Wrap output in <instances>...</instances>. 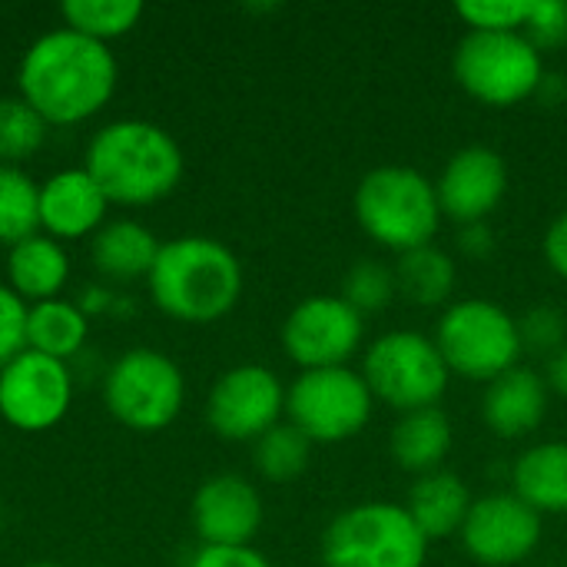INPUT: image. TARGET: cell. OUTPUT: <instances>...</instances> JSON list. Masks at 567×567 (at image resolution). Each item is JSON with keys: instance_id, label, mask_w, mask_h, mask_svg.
<instances>
[{"instance_id": "obj_25", "label": "cell", "mask_w": 567, "mask_h": 567, "mask_svg": "<svg viewBox=\"0 0 567 567\" xmlns=\"http://www.w3.org/2000/svg\"><path fill=\"white\" fill-rule=\"evenodd\" d=\"M83 342H86L83 309L63 299H50V302H37L27 312V349L63 362L66 355L80 352Z\"/></svg>"}, {"instance_id": "obj_31", "label": "cell", "mask_w": 567, "mask_h": 567, "mask_svg": "<svg viewBox=\"0 0 567 567\" xmlns=\"http://www.w3.org/2000/svg\"><path fill=\"white\" fill-rule=\"evenodd\" d=\"M455 13L478 33H522L532 13V0H462Z\"/></svg>"}, {"instance_id": "obj_11", "label": "cell", "mask_w": 567, "mask_h": 567, "mask_svg": "<svg viewBox=\"0 0 567 567\" xmlns=\"http://www.w3.org/2000/svg\"><path fill=\"white\" fill-rule=\"evenodd\" d=\"M365 316L342 296H309L282 322V349L302 369H339L362 349Z\"/></svg>"}, {"instance_id": "obj_30", "label": "cell", "mask_w": 567, "mask_h": 567, "mask_svg": "<svg viewBox=\"0 0 567 567\" xmlns=\"http://www.w3.org/2000/svg\"><path fill=\"white\" fill-rule=\"evenodd\" d=\"M395 296H399V289H395V269L385 266L382 259H362V262L349 266V272L342 276V299L359 316L389 309V302Z\"/></svg>"}, {"instance_id": "obj_6", "label": "cell", "mask_w": 567, "mask_h": 567, "mask_svg": "<svg viewBox=\"0 0 567 567\" xmlns=\"http://www.w3.org/2000/svg\"><path fill=\"white\" fill-rule=\"evenodd\" d=\"M435 346L452 375L485 385L515 369L525 352L518 319L492 299L452 302L439 319Z\"/></svg>"}, {"instance_id": "obj_35", "label": "cell", "mask_w": 567, "mask_h": 567, "mask_svg": "<svg viewBox=\"0 0 567 567\" xmlns=\"http://www.w3.org/2000/svg\"><path fill=\"white\" fill-rule=\"evenodd\" d=\"M193 567H272L256 548H203Z\"/></svg>"}, {"instance_id": "obj_1", "label": "cell", "mask_w": 567, "mask_h": 567, "mask_svg": "<svg viewBox=\"0 0 567 567\" xmlns=\"http://www.w3.org/2000/svg\"><path fill=\"white\" fill-rule=\"evenodd\" d=\"M20 96L50 123H83L103 110L116 86V60L106 43L70 27L43 33L20 60Z\"/></svg>"}, {"instance_id": "obj_40", "label": "cell", "mask_w": 567, "mask_h": 567, "mask_svg": "<svg viewBox=\"0 0 567 567\" xmlns=\"http://www.w3.org/2000/svg\"><path fill=\"white\" fill-rule=\"evenodd\" d=\"M0 525H3V512H0Z\"/></svg>"}, {"instance_id": "obj_24", "label": "cell", "mask_w": 567, "mask_h": 567, "mask_svg": "<svg viewBox=\"0 0 567 567\" xmlns=\"http://www.w3.org/2000/svg\"><path fill=\"white\" fill-rule=\"evenodd\" d=\"M395 289L402 299H409L419 309H435L452 299L458 282L455 259L439 246H419L412 252H402L395 259Z\"/></svg>"}, {"instance_id": "obj_2", "label": "cell", "mask_w": 567, "mask_h": 567, "mask_svg": "<svg viewBox=\"0 0 567 567\" xmlns=\"http://www.w3.org/2000/svg\"><path fill=\"white\" fill-rule=\"evenodd\" d=\"M146 282L153 302L169 319L206 326L239 302L243 266L229 246L209 236H183L159 246Z\"/></svg>"}, {"instance_id": "obj_7", "label": "cell", "mask_w": 567, "mask_h": 567, "mask_svg": "<svg viewBox=\"0 0 567 567\" xmlns=\"http://www.w3.org/2000/svg\"><path fill=\"white\" fill-rule=\"evenodd\" d=\"M452 73L472 100L502 110L542 93L545 60L525 33L468 30L452 53Z\"/></svg>"}, {"instance_id": "obj_21", "label": "cell", "mask_w": 567, "mask_h": 567, "mask_svg": "<svg viewBox=\"0 0 567 567\" xmlns=\"http://www.w3.org/2000/svg\"><path fill=\"white\" fill-rule=\"evenodd\" d=\"M389 449L402 472H412L419 478L432 475L442 468V462L452 452V422L439 405L405 412L392 429Z\"/></svg>"}, {"instance_id": "obj_29", "label": "cell", "mask_w": 567, "mask_h": 567, "mask_svg": "<svg viewBox=\"0 0 567 567\" xmlns=\"http://www.w3.org/2000/svg\"><path fill=\"white\" fill-rule=\"evenodd\" d=\"M47 120L23 100L3 96L0 100V166H17L20 159L33 156L47 140Z\"/></svg>"}, {"instance_id": "obj_37", "label": "cell", "mask_w": 567, "mask_h": 567, "mask_svg": "<svg viewBox=\"0 0 567 567\" xmlns=\"http://www.w3.org/2000/svg\"><path fill=\"white\" fill-rule=\"evenodd\" d=\"M458 249L468 259H485L495 252V233L488 223H472V226H458Z\"/></svg>"}, {"instance_id": "obj_33", "label": "cell", "mask_w": 567, "mask_h": 567, "mask_svg": "<svg viewBox=\"0 0 567 567\" xmlns=\"http://www.w3.org/2000/svg\"><path fill=\"white\" fill-rule=\"evenodd\" d=\"M522 33L538 53L567 47V0H532V13Z\"/></svg>"}, {"instance_id": "obj_15", "label": "cell", "mask_w": 567, "mask_h": 567, "mask_svg": "<svg viewBox=\"0 0 567 567\" xmlns=\"http://www.w3.org/2000/svg\"><path fill=\"white\" fill-rule=\"evenodd\" d=\"M439 206L458 226L488 223L508 193V163L492 146H465L452 153L439 183Z\"/></svg>"}, {"instance_id": "obj_27", "label": "cell", "mask_w": 567, "mask_h": 567, "mask_svg": "<svg viewBox=\"0 0 567 567\" xmlns=\"http://www.w3.org/2000/svg\"><path fill=\"white\" fill-rule=\"evenodd\" d=\"M309 458H312V442L296 425H282V422L269 429L262 439H256V449H252L256 472L276 485H289L302 478V472L309 468Z\"/></svg>"}, {"instance_id": "obj_19", "label": "cell", "mask_w": 567, "mask_h": 567, "mask_svg": "<svg viewBox=\"0 0 567 567\" xmlns=\"http://www.w3.org/2000/svg\"><path fill=\"white\" fill-rule=\"evenodd\" d=\"M472 492L465 488V482L445 468L415 478V485L409 488V502L405 512L412 515V522L419 525V532L432 542H445L452 535H462V525L472 512Z\"/></svg>"}, {"instance_id": "obj_28", "label": "cell", "mask_w": 567, "mask_h": 567, "mask_svg": "<svg viewBox=\"0 0 567 567\" xmlns=\"http://www.w3.org/2000/svg\"><path fill=\"white\" fill-rule=\"evenodd\" d=\"M140 17H143L140 0H66L63 3L66 27L100 43L133 30Z\"/></svg>"}, {"instance_id": "obj_23", "label": "cell", "mask_w": 567, "mask_h": 567, "mask_svg": "<svg viewBox=\"0 0 567 567\" xmlns=\"http://www.w3.org/2000/svg\"><path fill=\"white\" fill-rule=\"evenodd\" d=\"M90 252H93V266L103 276L126 282V279L150 276V269H153V262L159 256V243L146 226L120 219V223L100 226V233L93 236Z\"/></svg>"}, {"instance_id": "obj_8", "label": "cell", "mask_w": 567, "mask_h": 567, "mask_svg": "<svg viewBox=\"0 0 567 567\" xmlns=\"http://www.w3.org/2000/svg\"><path fill=\"white\" fill-rule=\"evenodd\" d=\"M362 379L375 402L395 412L435 409L449 389V365L432 336L395 329L379 336L362 359Z\"/></svg>"}, {"instance_id": "obj_13", "label": "cell", "mask_w": 567, "mask_h": 567, "mask_svg": "<svg viewBox=\"0 0 567 567\" xmlns=\"http://www.w3.org/2000/svg\"><path fill=\"white\" fill-rule=\"evenodd\" d=\"M70 372L60 359L33 349L0 369V415L20 432H47L70 409Z\"/></svg>"}, {"instance_id": "obj_20", "label": "cell", "mask_w": 567, "mask_h": 567, "mask_svg": "<svg viewBox=\"0 0 567 567\" xmlns=\"http://www.w3.org/2000/svg\"><path fill=\"white\" fill-rule=\"evenodd\" d=\"M512 495L532 512L567 515V442H538L512 468Z\"/></svg>"}, {"instance_id": "obj_9", "label": "cell", "mask_w": 567, "mask_h": 567, "mask_svg": "<svg viewBox=\"0 0 567 567\" xmlns=\"http://www.w3.org/2000/svg\"><path fill=\"white\" fill-rule=\"evenodd\" d=\"M372 392L362 372L339 369H309L286 389V415L312 445L316 442H349L372 419Z\"/></svg>"}, {"instance_id": "obj_22", "label": "cell", "mask_w": 567, "mask_h": 567, "mask_svg": "<svg viewBox=\"0 0 567 567\" xmlns=\"http://www.w3.org/2000/svg\"><path fill=\"white\" fill-rule=\"evenodd\" d=\"M7 272H10V289L23 302H50L66 286L70 259H66V252L60 249L56 239L30 236V239L17 243L10 249Z\"/></svg>"}, {"instance_id": "obj_18", "label": "cell", "mask_w": 567, "mask_h": 567, "mask_svg": "<svg viewBox=\"0 0 567 567\" xmlns=\"http://www.w3.org/2000/svg\"><path fill=\"white\" fill-rule=\"evenodd\" d=\"M106 216V196L86 169H63L40 186V226L50 239L96 236Z\"/></svg>"}, {"instance_id": "obj_36", "label": "cell", "mask_w": 567, "mask_h": 567, "mask_svg": "<svg viewBox=\"0 0 567 567\" xmlns=\"http://www.w3.org/2000/svg\"><path fill=\"white\" fill-rule=\"evenodd\" d=\"M545 259L555 276L567 279V213H561L545 233Z\"/></svg>"}, {"instance_id": "obj_4", "label": "cell", "mask_w": 567, "mask_h": 567, "mask_svg": "<svg viewBox=\"0 0 567 567\" xmlns=\"http://www.w3.org/2000/svg\"><path fill=\"white\" fill-rule=\"evenodd\" d=\"M352 209L362 233L399 256L429 246L442 226L435 183L412 166L369 169L355 186Z\"/></svg>"}, {"instance_id": "obj_16", "label": "cell", "mask_w": 567, "mask_h": 567, "mask_svg": "<svg viewBox=\"0 0 567 567\" xmlns=\"http://www.w3.org/2000/svg\"><path fill=\"white\" fill-rule=\"evenodd\" d=\"M262 525V498L239 475H216L193 498V528L203 548H249Z\"/></svg>"}, {"instance_id": "obj_17", "label": "cell", "mask_w": 567, "mask_h": 567, "mask_svg": "<svg viewBox=\"0 0 567 567\" xmlns=\"http://www.w3.org/2000/svg\"><path fill=\"white\" fill-rule=\"evenodd\" d=\"M551 392L545 385V375L535 369L515 365L505 375L492 379L482 399V419L488 432L498 439H525L532 435L545 415H548Z\"/></svg>"}, {"instance_id": "obj_39", "label": "cell", "mask_w": 567, "mask_h": 567, "mask_svg": "<svg viewBox=\"0 0 567 567\" xmlns=\"http://www.w3.org/2000/svg\"><path fill=\"white\" fill-rule=\"evenodd\" d=\"M27 567H56V565H27Z\"/></svg>"}, {"instance_id": "obj_32", "label": "cell", "mask_w": 567, "mask_h": 567, "mask_svg": "<svg viewBox=\"0 0 567 567\" xmlns=\"http://www.w3.org/2000/svg\"><path fill=\"white\" fill-rule=\"evenodd\" d=\"M518 336H522V349L532 355H555L558 349L567 346V316L565 309L542 302L532 306L522 319H518Z\"/></svg>"}, {"instance_id": "obj_10", "label": "cell", "mask_w": 567, "mask_h": 567, "mask_svg": "<svg viewBox=\"0 0 567 567\" xmlns=\"http://www.w3.org/2000/svg\"><path fill=\"white\" fill-rule=\"evenodd\" d=\"M183 372L153 349H133L106 372V409L133 432H159L183 409Z\"/></svg>"}, {"instance_id": "obj_5", "label": "cell", "mask_w": 567, "mask_h": 567, "mask_svg": "<svg viewBox=\"0 0 567 567\" xmlns=\"http://www.w3.org/2000/svg\"><path fill=\"white\" fill-rule=\"evenodd\" d=\"M425 555L429 538L395 502L352 505L322 532L326 567H425Z\"/></svg>"}, {"instance_id": "obj_14", "label": "cell", "mask_w": 567, "mask_h": 567, "mask_svg": "<svg viewBox=\"0 0 567 567\" xmlns=\"http://www.w3.org/2000/svg\"><path fill=\"white\" fill-rule=\"evenodd\" d=\"M542 542V515L532 512L518 495L495 492L472 502L462 525L465 551L485 567L522 565Z\"/></svg>"}, {"instance_id": "obj_12", "label": "cell", "mask_w": 567, "mask_h": 567, "mask_svg": "<svg viewBox=\"0 0 567 567\" xmlns=\"http://www.w3.org/2000/svg\"><path fill=\"white\" fill-rule=\"evenodd\" d=\"M286 412V389L272 369L246 362L219 375L209 392L206 419L209 429L229 442H256L279 425Z\"/></svg>"}, {"instance_id": "obj_38", "label": "cell", "mask_w": 567, "mask_h": 567, "mask_svg": "<svg viewBox=\"0 0 567 567\" xmlns=\"http://www.w3.org/2000/svg\"><path fill=\"white\" fill-rule=\"evenodd\" d=\"M545 385H548V392H555L558 399H567V346L565 349H558V352L548 359Z\"/></svg>"}, {"instance_id": "obj_3", "label": "cell", "mask_w": 567, "mask_h": 567, "mask_svg": "<svg viewBox=\"0 0 567 567\" xmlns=\"http://www.w3.org/2000/svg\"><path fill=\"white\" fill-rule=\"evenodd\" d=\"M83 169L93 176L106 203L150 206L176 189L183 176V153L163 126L146 120H116L90 140Z\"/></svg>"}, {"instance_id": "obj_26", "label": "cell", "mask_w": 567, "mask_h": 567, "mask_svg": "<svg viewBox=\"0 0 567 567\" xmlns=\"http://www.w3.org/2000/svg\"><path fill=\"white\" fill-rule=\"evenodd\" d=\"M40 229V186L20 166H0V243L17 246Z\"/></svg>"}, {"instance_id": "obj_34", "label": "cell", "mask_w": 567, "mask_h": 567, "mask_svg": "<svg viewBox=\"0 0 567 567\" xmlns=\"http://www.w3.org/2000/svg\"><path fill=\"white\" fill-rule=\"evenodd\" d=\"M27 312L23 299L10 286H0V369L27 352Z\"/></svg>"}]
</instances>
